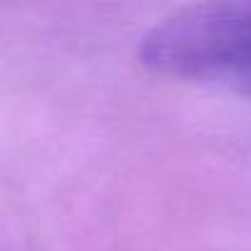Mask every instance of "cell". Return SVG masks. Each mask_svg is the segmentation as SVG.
Wrapping results in <instances>:
<instances>
[{
  "mask_svg": "<svg viewBox=\"0 0 251 251\" xmlns=\"http://www.w3.org/2000/svg\"><path fill=\"white\" fill-rule=\"evenodd\" d=\"M138 57L158 74L251 94V0L173 10L143 35Z\"/></svg>",
  "mask_w": 251,
  "mask_h": 251,
  "instance_id": "cell-1",
  "label": "cell"
}]
</instances>
